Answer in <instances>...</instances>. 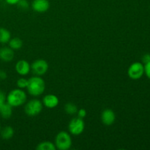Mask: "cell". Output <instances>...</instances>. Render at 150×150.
Wrapping results in <instances>:
<instances>
[{
  "instance_id": "obj_23",
  "label": "cell",
  "mask_w": 150,
  "mask_h": 150,
  "mask_svg": "<svg viewBox=\"0 0 150 150\" xmlns=\"http://www.w3.org/2000/svg\"><path fill=\"white\" fill-rule=\"evenodd\" d=\"M144 73L146 76L150 79V62L144 65Z\"/></svg>"
},
{
  "instance_id": "obj_10",
  "label": "cell",
  "mask_w": 150,
  "mask_h": 150,
  "mask_svg": "<svg viewBox=\"0 0 150 150\" xmlns=\"http://www.w3.org/2000/svg\"><path fill=\"white\" fill-rule=\"evenodd\" d=\"M16 70L20 76H26L30 72L31 65L26 60L21 59L16 63Z\"/></svg>"
},
{
  "instance_id": "obj_26",
  "label": "cell",
  "mask_w": 150,
  "mask_h": 150,
  "mask_svg": "<svg viewBox=\"0 0 150 150\" xmlns=\"http://www.w3.org/2000/svg\"><path fill=\"white\" fill-rule=\"evenodd\" d=\"M5 1L8 4H10V5H15V4H18L19 0H5Z\"/></svg>"
},
{
  "instance_id": "obj_25",
  "label": "cell",
  "mask_w": 150,
  "mask_h": 150,
  "mask_svg": "<svg viewBox=\"0 0 150 150\" xmlns=\"http://www.w3.org/2000/svg\"><path fill=\"white\" fill-rule=\"evenodd\" d=\"M7 77V73L4 70H0V80H5Z\"/></svg>"
},
{
  "instance_id": "obj_17",
  "label": "cell",
  "mask_w": 150,
  "mask_h": 150,
  "mask_svg": "<svg viewBox=\"0 0 150 150\" xmlns=\"http://www.w3.org/2000/svg\"><path fill=\"white\" fill-rule=\"evenodd\" d=\"M9 47L13 50H18L23 46V41L19 38H14L10 40L8 42Z\"/></svg>"
},
{
  "instance_id": "obj_5",
  "label": "cell",
  "mask_w": 150,
  "mask_h": 150,
  "mask_svg": "<svg viewBox=\"0 0 150 150\" xmlns=\"http://www.w3.org/2000/svg\"><path fill=\"white\" fill-rule=\"evenodd\" d=\"M85 128V123L83 119L80 117H76L72 119L68 125L69 132L72 135L74 136H79L83 132Z\"/></svg>"
},
{
  "instance_id": "obj_11",
  "label": "cell",
  "mask_w": 150,
  "mask_h": 150,
  "mask_svg": "<svg viewBox=\"0 0 150 150\" xmlns=\"http://www.w3.org/2000/svg\"><path fill=\"white\" fill-rule=\"evenodd\" d=\"M59 98L55 95H47L42 99V105L48 108H54L59 105Z\"/></svg>"
},
{
  "instance_id": "obj_3",
  "label": "cell",
  "mask_w": 150,
  "mask_h": 150,
  "mask_svg": "<svg viewBox=\"0 0 150 150\" xmlns=\"http://www.w3.org/2000/svg\"><path fill=\"white\" fill-rule=\"evenodd\" d=\"M55 146L59 150H68L72 146L70 135L66 131H60L55 138Z\"/></svg>"
},
{
  "instance_id": "obj_13",
  "label": "cell",
  "mask_w": 150,
  "mask_h": 150,
  "mask_svg": "<svg viewBox=\"0 0 150 150\" xmlns=\"http://www.w3.org/2000/svg\"><path fill=\"white\" fill-rule=\"evenodd\" d=\"M0 114L2 118L9 119L13 114V107L7 103H5L0 109Z\"/></svg>"
},
{
  "instance_id": "obj_9",
  "label": "cell",
  "mask_w": 150,
  "mask_h": 150,
  "mask_svg": "<svg viewBox=\"0 0 150 150\" xmlns=\"http://www.w3.org/2000/svg\"><path fill=\"white\" fill-rule=\"evenodd\" d=\"M32 7L37 13H45L49 9L50 3L48 0H34L32 3Z\"/></svg>"
},
{
  "instance_id": "obj_19",
  "label": "cell",
  "mask_w": 150,
  "mask_h": 150,
  "mask_svg": "<svg viewBox=\"0 0 150 150\" xmlns=\"http://www.w3.org/2000/svg\"><path fill=\"white\" fill-rule=\"evenodd\" d=\"M17 86L19 89H25L27 87L28 85V80L24 79V78H20L17 81Z\"/></svg>"
},
{
  "instance_id": "obj_20",
  "label": "cell",
  "mask_w": 150,
  "mask_h": 150,
  "mask_svg": "<svg viewBox=\"0 0 150 150\" xmlns=\"http://www.w3.org/2000/svg\"><path fill=\"white\" fill-rule=\"evenodd\" d=\"M18 6L20 7L21 9H23V10H26V9L29 8V2H28L27 0H19V1L18 2Z\"/></svg>"
},
{
  "instance_id": "obj_4",
  "label": "cell",
  "mask_w": 150,
  "mask_h": 150,
  "mask_svg": "<svg viewBox=\"0 0 150 150\" xmlns=\"http://www.w3.org/2000/svg\"><path fill=\"white\" fill-rule=\"evenodd\" d=\"M42 103L38 99L30 100L26 103L24 107V111L29 117H36L42 110Z\"/></svg>"
},
{
  "instance_id": "obj_7",
  "label": "cell",
  "mask_w": 150,
  "mask_h": 150,
  "mask_svg": "<svg viewBox=\"0 0 150 150\" xmlns=\"http://www.w3.org/2000/svg\"><path fill=\"white\" fill-rule=\"evenodd\" d=\"M144 73V66L140 62H134L129 67L127 70L128 76L133 80L141 79Z\"/></svg>"
},
{
  "instance_id": "obj_15",
  "label": "cell",
  "mask_w": 150,
  "mask_h": 150,
  "mask_svg": "<svg viewBox=\"0 0 150 150\" xmlns=\"http://www.w3.org/2000/svg\"><path fill=\"white\" fill-rule=\"evenodd\" d=\"M55 144L51 142H42L38 144L37 146V150H56Z\"/></svg>"
},
{
  "instance_id": "obj_21",
  "label": "cell",
  "mask_w": 150,
  "mask_h": 150,
  "mask_svg": "<svg viewBox=\"0 0 150 150\" xmlns=\"http://www.w3.org/2000/svg\"><path fill=\"white\" fill-rule=\"evenodd\" d=\"M6 98H7V97H6L5 94L4 93L3 91H1V89H0V109H1V108L2 107V105L5 103Z\"/></svg>"
},
{
  "instance_id": "obj_2",
  "label": "cell",
  "mask_w": 150,
  "mask_h": 150,
  "mask_svg": "<svg viewBox=\"0 0 150 150\" xmlns=\"http://www.w3.org/2000/svg\"><path fill=\"white\" fill-rule=\"evenodd\" d=\"M6 100L12 107H18L26 103V94L21 89H15L9 92Z\"/></svg>"
},
{
  "instance_id": "obj_6",
  "label": "cell",
  "mask_w": 150,
  "mask_h": 150,
  "mask_svg": "<svg viewBox=\"0 0 150 150\" xmlns=\"http://www.w3.org/2000/svg\"><path fill=\"white\" fill-rule=\"evenodd\" d=\"M31 70L35 76H42L48 71V64L44 59H37L31 64Z\"/></svg>"
},
{
  "instance_id": "obj_14",
  "label": "cell",
  "mask_w": 150,
  "mask_h": 150,
  "mask_svg": "<svg viewBox=\"0 0 150 150\" xmlns=\"http://www.w3.org/2000/svg\"><path fill=\"white\" fill-rule=\"evenodd\" d=\"M11 39V34L9 30L0 27V43H7Z\"/></svg>"
},
{
  "instance_id": "obj_12",
  "label": "cell",
  "mask_w": 150,
  "mask_h": 150,
  "mask_svg": "<svg viewBox=\"0 0 150 150\" xmlns=\"http://www.w3.org/2000/svg\"><path fill=\"white\" fill-rule=\"evenodd\" d=\"M14 58V51L10 47H3L0 48V59L5 62L12 61Z\"/></svg>"
},
{
  "instance_id": "obj_24",
  "label": "cell",
  "mask_w": 150,
  "mask_h": 150,
  "mask_svg": "<svg viewBox=\"0 0 150 150\" xmlns=\"http://www.w3.org/2000/svg\"><path fill=\"white\" fill-rule=\"evenodd\" d=\"M142 62H143L144 64H146V63L149 62H150V54H145V55H144L143 57H142Z\"/></svg>"
},
{
  "instance_id": "obj_27",
  "label": "cell",
  "mask_w": 150,
  "mask_h": 150,
  "mask_svg": "<svg viewBox=\"0 0 150 150\" xmlns=\"http://www.w3.org/2000/svg\"><path fill=\"white\" fill-rule=\"evenodd\" d=\"M0 130H1V125H0Z\"/></svg>"
},
{
  "instance_id": "obj_22",
  "label": "cell",
  "mask_w": 150,
  "mask_h": 150,
  "mask_svg": "<svg viewBox=\"0 0 150 150\" xmlns=\"http://www.w3.org/2000/svg\"><path fill=\"white\" fill-rule=\"evenodd\" d=\"M77 114H78V117H80V118L83 119L86 117V111L84 109V108H81V109L78 110L77 111Z\"/></svg>"
},
{
  "instance_id": "obj_8",
  "label": "cell",
  "mask_w": 150,
  "mask_h": 150,
  "mask_svg": "<svg viewBox=\"0 0 150 150\" xmlns=\"http://www.w3.org/2000/svg\"><path fill=\"white\" fill-rule=\"evenodd\" d=\"M116 120V114L113 110L106 108L101 114V121L105 125H111Z\"/></svg>"
},
{
  "instance_id": "obj_16",
  "label": "cell",
  "mask_w": 150,
  "mask_h": 150,
  "mask_svg": "<svg viewBox=\"0 0 150 150\" xmlns=\"http://www.w3.org/2000/svg\"><path fill=\"white\" fill-rule=\"evenodd\" d=\"M13 135H14V130L10 126L5 127L1 132V138L4 140H9V139H12Z\"/></svg>"
},
{
  "instance_id": "obj_1",
  "label": "cell",
  "mask_w": 150,
  "mask_h": 150,
  "mask_svg": "<svg viewBox=\"0 0 150 150\" xmlns=\"http://www.w3.org/2000/svg\"><path fill=\"white\" fill-rule=\"evenodd\" d=\"M28 92L34 97H38L42 95L45 89V83L40 76H35L28 80Z\"/></svg>"
},
{
  "instance_id": "obj_18",
  "label": "cell",
  "mask_w": 150,
  "mask_h": 150,
  "mask_svg": "<svg viewBox=\"0 0 150 150\" xmlns=\"http://www.w3.org/2000/svg\"><path fill=\"white\" fill-rule=\"evenodd\" d=\"M64 111L67 114L73 115V114L77 113L78 108L75 104L72 103H67L64 106Z\"/></svg>"
}]
</instances>
